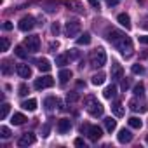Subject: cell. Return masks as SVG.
Segmentation results:
<instances>
[{"mask_svg": "<svg viewBox=\"0 0 148 148\" xmlns=\"http://www.w3.org/2000/svg\"><path fill=\"white\" fill-rule=\"evenodd\" d=\"M35 143V134L33 132H25L21 134V138L18 139V146H30Z\"/></svg>", "mask_w": 148, "mask_h": 148, "instance_id": "cell-10", "label": "cell"}, {"mask_svg": "<svg viewBox=\"0 0 148 148\" xmlns=\"http://www.w3.org/2000/svg\"><path fill=\"white\" fill-rule=\"evenodd\" d=\"M9 45H11L9 38L7 37H2V51H9Z\"/></svg>", "mask_w": 148, "mask_h": 148, "instance_id": "cell-35", "label": "cell"}, {"mask_svg": "<svg viewBox=\"0 0 148 148\" xmlns=\"http://www.w3.org/2000/svg\"><path fill=\"white\" fill-rule=\"evenodd\" d=\"M51 30H52V33H54V35H56V37H58V35H59V32H61V30H59V25H58V23H54V25H52V28H51Z\"/></svg>", "mask_w": 148, "mask_h": 148, "instance_id": "cell-37", "label": "cell"}, {"mask_svg": "<svg viewBox=\"0 0 148 148\" xmlns=\"http://www.w3.org/2000/svg\"><path fill=\"white\" fill-rule=\"evenodd\" d=\"M56 64H58V66H64V64H68V56H66V54H59V56L56 58Z\"/></svg>", "mask_w": 148, "mask_h": 148, "instance_id": "cell-28", "label": "cell"}, {"mask_svg": "<svg viewBox=\"0 0 148 148\" xmlns=\"http://www.w3.org/2000/svg\"><path fill=\"white\" fill-rule=\"evenodd\" d=\"M66 7H70L71 11H75V12H84V5L80 4V2H75V0H64V2H63Z\"/></svg>", "mask_w": 148, "mask_h": 148, "instance_id": "cell-14", "label": "cell"}, {"mask_svg": "<svg viewBox=\"0 0 148 148\" xmlns=\"http://www.w3.org/2000/svg\"><path fill=\"white\" fill-rule=\"evenodd\" d=\"M18 26H19L21 32H30V30H33V26H35V18H33V16H25V18L19 19Z\"/></svg>", "mask_w": 148, "mask_h": 148, "instance_id": "cell-7", "label": "cell"}, {"mask_svg": "<svg viewBox=\"0 0 148 148\" xmlns=\"http://www.w3.org/2000/svg\"><path fill=\"white\" fill-rule=\"evenodd\" d=\"M110 75H112V80H120L122 75H124V70L119 63H113L112 64V71H110Z\"/></svg>", "mask_w": 148, "mask_h": 148, "instance_id": "cell-12", "label": "cell"}, {"mask_svg": "<svg viewBox=\"0 0 148 148\" xmlns=\"http://www.w3.org/2000/svg\"><path fill=\"white\" fill-rule=\"evenodd\" d=\"M25 47L30 52H37L40 49V38H38V35H28L25 38Z\"/></svg>", "mask_w": 148, "mask_h": 148, "instance_id": "cell-5", "label": "cell"}, {"mask_svg": "<svg viewBox=\"0 0 148 148\" xmlns=\"http://www.w3.org/2000/svg\"><path fill=\"white\" fill-rule=\"evenodd\" d=\"M127 87H129V80H125V79H124V80H122V89L125 91Z\"/></svg>", "mask_w": 148, "mask_h": 148, "instance_id": "cell-45", "label": "cell"}, {"mask_svg": "<svg viewBox=\"0 0 148 148\" xmlns=\"http://www.w3.org/2000/svg\"><path fill=\"white\" fill-rule=\"evenodd\" d=\"M49 47H51V51H54V49H58V42H56V44H54V42H52V44H51V45H49Z\"/></svg>", "mask_w": 148, "mask_h": 148, "instance_id": "cell-46", "label": "cell"}, {"mask_svg": "<svg viewBox=\"0 0 148 148\" xmlns=\"http://www.w3.org/2000/svg\"><path fill=\"white\" fill-rule=\"evenodd\" d=\"M86 134L89 136V139L91 141H99L101 139V136H103V131H101V127H98V125H89L87 127V131H86Z\"/></svg>", "mask_w": 148, "mask_h": 148, "instance_id": "cell-9", "label": "cell"}, {"mask_svg": "<svg viewBox=\"0 0 148 148\" xmlns=\"http://www.w3.org/2000/svg\"><path fill=\"white\" fill-rule=\"evenodd\" d=\"M91 79H92L91 82H92L94 86H101V84H105V79H106V75H105L103 71H99V73H94V75H92Z\"/></svg>", "mask_w": 148, "mask_h": 148, "instance_id": "cell-20", "label": "cell"}, {"mask_svg": "<svg viewBox=\"0 0 148 148\" xmlns=\"http://www.w3.org/2000/svg\"><path fill=\"white\" fill-rule=\"evenodd\" d=\"M4 30H7V32L12 30V23H11V21H5V23H4Z\"/></svg>", "mask_w": 148, "mask_h": 148, "instance_id": "cell-42", "label": "cell"}, {"mask_svg": "<svg viewBox=\"0 0 148 148\" xmlns=\"http://www.w3.org/2000/svg\"><path fill=\"white\" fill-rule=\"evenodd\" d=\"M70 129H71L70 119H61V120L58 122V132H59V134H66Z\"/></svg>", "mask_w": 148, "mask_h": 148, "instance_id": "cell-13", "label": "cell"}, {"mask_svg": "<svg viewBox=\"0 0 148 148\" xmlns=\"http://www.w3.org/2000/svg\"><path fill=\"white\" fill-rule=\"evenodd\" d=\"M145 71V68L138 63V64H132V73H136V75H141V73Z\"/></svg>", "mask_w": 148, "mask_h": 148, "instance_id": "cell-33", "label": "cell"}, {"mask_svg": "<svg viewBox=\"0 0 148 148\" xmlns=\"http://www.w3.org/2000/svg\"><path fill=\"white\" fill-rule=\"evenodd\" d=\"M84 106H86V110L92 115V117H101L103 115V105L94 98V96H87L86 99H84Z\"/></svg>", "mask_w": 148, "mask_h": 148, "instance_id": "cell-2", "label": "cell"}, {"mask_svg": "<svg viewBox=\"0 0 148 148\" xmlns=\"http://www.w3.org/2000/svg\"><path fill=\"white\" fill-rule=\"evenodd\" d=\"M89 4H91L96 11H99V9H101V7H99V4H98V0H89Z\"/></svg>", "mask_w": 148, "mask_h": 148, "instance_id": "cell-40", "label": "cell"}, {"mask_svg": "<svg viewBox=\"0 0 148 148\" xmlns=\"http://www.w3.org/2000/svg\"><path fill=\"white\" fill-rule=\"evenodd\" d=\"M129 108L132 110V112H139V113H143V112H146V103H145V99L141 98V99H138V96L134 98V99H131L129 101Z\"/></svg>", "mask_w": 148, "mask_h": 148, "instance_id": "cell-8", "label": "cell"}, {"mask_svg": "<svg viewBox=\"0 0 148 148\" xmlns=\"http://www.w3.org/2000/svg\"><path fill=\"white\" fill-rule=\"evenodd\" d=\"M120 2V0H108V7H113V5H117Z\"/></svg>", "mask_w": 148, "mask_h": 148, "instance_id": "cell-43", "label": "cell"}, {"mask_svg": "<svg viewBox=\"0 0 148 148\" xmlns=\"http://www.w3.org/2000/svg\"><path fill=\"white\" fill-rule=\"evenodd\" d=\"M75 145H77V146H80V148H86V143H84V139H80V138H77V139H75Z\"/></svg>", "mask_w": 148, "mask_h": 148, "instance_id": "cell-39", "label": "cell"}, {"mask_svg": "<svg viewBox=\"0 0 148 148\" xmlns=\"http://www.w3.org/2000/svg\"><path fill=\"white\" fill-rule=\"evenodd\" d=\"M14 52H16V56H19V58H26V51H25L21 45H18V47L14 49Z\"/></svg>", "mask_w": 148, "mask_h": 148, "instance_id": "cell-34", "label": "cell"}, {"mask_svg": "<svg viewBox=\"0 0 148 148\" xmlns=\"http://www.w3.org/2000/svg\"><path fill=\"white\" fill-rule=\"evenodd\" d=\"M54 86V79L52 77H40V79H37L35 80V84H33V87L37 89V91H42V89H47V87H52Z\"/></svg>", "mask_w": 148, "mask_h": 148, "instance_id": "cell-6", "label": "cell"}, {"mask_svg": "<svg viewBox=\"0 0 148 148\" xmlns=\"http://www.w3.org/2000/svg\"><path fill=\"white\" fill-rule=\"evenodd\" d=\"M79 33H80V23L77 19L66 21V25H64V35L66 37H75Z\"/></svg>", "mask_w": 148, "mask_h": 148, "instance_id": "cell-4", "label": "cell"}, {"mask_svg": "<svg viewBox=\"0 0 148 148\" xmlns=\"http://www.w3.org/2000/svg\"><path fill=\"white\" fill-rule=\"evenodd\" d=\"M89 63H91V66L92 68H101V66H105L106 64V52H105V49H94L92 52H91V56H89Z\"/></svg>", "mask_w": 148, "mask_h": 148, "instance_id": "cell-3", "label": "cell"}, {"mask_svg": "<svg viewBox=\"0 0 148 148\" xmlns=\"http://www.w3.org/2000/svg\"><path fill=\"white\" fill-rule=\"evenodd\" d=\"M143 92H145V86H143L141 82L136 84V86H134V94H136V96H143Z\"/></svg>", "mask_w": 148, "mask_h": 148, "instance_id": "cell-31", "label": "cell"}, {"mask_svg": "<svg viewBox=\"0 0 148 148\" xmlns=\"http://www.w3.org/2000/svg\"><path fill=\"white\" fill-rule=\"evenodd\" d=\"M0 136H2L4 139L11 138V129H9V127H5V125H2V127H0Z\"/></svg>", "mask_w": 148, "mask_h": 148, "instance_id": "cell-30", "label": "cell"}, {"mask_svg": "<svg viewBox=\"0 0 148 148\" xmlns=\"http://www.w3.org/2000/svg\"><path fill=\"white\" fill-rule=\"evenodd\" d=\"M9 110H11V105H9V103H4V105H2V112H0V120H5V119H7Z\"/></svg>", "mask_w": 148, "mask_h": 148, "instance_id": "cell-27", "label": "cell"}, {"mask_svg": "<svg viewBox=\"0 0 148 148\" xmlns=\"http://www.w3.org/2000/svg\"><path fill=\"white\" fill-rule=\"evenodd\" d=\"M77 44H79V45H87V44H91V35H89V33H84L82 37L77 38Z\"/></svg>", "mask_w": 148, "mask_h": 148, "instance_id": "cell-26", "label": "cell"}, {"mask_svg": "<svg viewBox=\"0 0 148 148\" xmlns=\"http://www.w3.org/2000/svg\"><path fill=\"white\" fill-rule=\"evenodd\" d=\"M44 105H45V110L51 112V110L56 106V98H47V99L44 101Z\"/></svg>", "mask_w": 148, "mask_h": 148, "instance_id": "cell-29", "label": "cell"}, {"mask_svg": "<svg viewBox=\"0 0 148 148\" xmlns=\"http://www.w3.org/2000/svg\"><path fill=\"white\" fill-rule=\"evenodd\" d=\"M35 63H37V68L40 71H51V68H52V64H51L49 59H37Z\"/></svg>", "mask_w": 148, "mask_h": 148, "instance_id": "cell-17", "label": "cell"}, {"mask_svg": "<svg viewBox=\"0 0 148 148\" xmlns=\"http://www.w3.org/2000/svg\"><path fill=\"white\" fill-rule=\"evenodd\" d=\"M11 122H12L14 125H23V124L26 122V117H25L23 113H14L12 119H11Z\"/></svg>", "mask_w": 148, "mask_h": 148, "instance_id": "cell-24", "label": "cell"}, {"mask_svg": "<svg viewBox=\"0 0 148 148\" xmlns=\"http://www.w3.org/2000/svg\"><path fill=\"white\" fill-rule=\"evenodd\" d=\"M108 40L110 44L124 56V58H131L134 54V47H132V40L124 33V32H119V30H112L108 33Z\"/></svg>", "mask_w": 148, "mask_h": 148, "instance_id": "cell-1", "label": "cell"}, {"mask_svg": "<svg viewBox=\"0 0 148 148\" xmlns=\"http://www.w3.org/2000/svg\"><path fill=\"white\" fill-rule=\"evenodd\" d=\"M112 113H113L115 117H124V115H125V108H124L120 103H113V105H112Z\"/></svg>", "mask_w": 148, "mask_h": 148, "instance_id": "cell-19", "label": "cell"}, {"mask_svg": "<svg viewBox=\"0 0 148 148\" xmlns=\"http://www.w3.org/2000/svg\"><path fill=\"white\" fill-rule=\"evenodd\" d=\"M103 96H105L106 99L115 98V96H117V86H113V84H112V86H108V87L103 91Z\"/></svg>", "mask_w": 148, "mask_h": 148, "instance_id": "cell-21", "label": "cell"}, {"mask_svg": "<svg viewBox=\"0 0 148 148\" xmlns=\"http://www.w3.org/2000/svg\"><path fill=\"white\" fill-rule=\"evenodd\" d=\"M58 79H59L61 84H66V82L71 79V71H70V70H61L59 75H58Z\"/></svg>", "mask_w": 148, "mask_h": 148, "instance_id": "cell-23", "label": "cell"}, {"mask_svg": "<svg viewBox=\"0 0 148 148\" xmlns=\"http://www.w3.org/2000/svg\"><path fill=\"white\" fill-rule=\"evenodd\" d=\"M117 138H119L120 143H129V141H132V132L129 129H120Z\"/></svg>", "mask_w": 148, "mask_h": 148, "instance_id": "cell-15", "label": "cell"}, {"mask_svg": "<svg viewBox=\"0 0 148 148\" xmlns=\"http://www.w3.org/2000/svg\"><path fill=\"white\" fill-rule=\"evenodd\" d=\"M117 21H119L120 26H124L125 30H131V26H132V25H131V18H129L127 14H119V16H117Z\"/></svg>", "mask_w": 148, "mask_h": 148, "instance_id": "cell-16", "label": "cell"}, {"mask_svg": "<svg viewBox=\"0 0 148 148\" xmlns=\"http://www.w3.org/2000/svg\"><path fill=\"white\" fill-rule=\"evenodd\" d=\"M103 122H105V127H106V131H108V132H113V131L117 129V120H113L112 117H106Z\"/></svg>", "mask_w": 148, "mask_h": 148, "instance_id": "cell-22", "label": "cell"}, {"mask_svg": "<svg viewBox=\"0 0 148 148\" xmlns=\"http://www.w3.org/2000/svg\"><path fill=\"white\" fill-rule=\"evenodd\" d=\"M127 124H129L132 129H141V125H143V122H141L138 117H131V119L127 120Z\"/></svg>", "mask_w": 148, "mask_h": 148, "instance_id": "cell-25", "label": "cell"}, {"mask_svg": "<svg viewBox=\"0 0 148 148\" xmlns=\"http://www.w3.org/2000/svg\"><path fill=\"white\" fill-rule=\"evenodd\" d=\"M49 131H51V125L45 124V125L42 127V136H49Z\"/></svg>", "mask_w": 148, "mask_h": 148, "instance_id": "cell-38", "label": "cell"}, {"mask_svg": "<svg viewBox=\"0 0 148 148\" xmlns=\"http://www.w3.org/2000/svg\"><path fill=\"white\" fill-rule=\"evenodd\" d=\"M2 73L4 75H9L11 73V61H4L2 63Z\"/></svg>", "mask_w": 148, "mask_h": 148, "instance_id": "cell-32", "label": "cell"}, {"mask_svg": "<svg viewBox=\"0 0 148 148\" xmlns=\"http://www.w3.org/2000/svg\"><path fill=\"white\" fill-rule=\"evenodd\" d=\"M18 94H19V96H26V94H28V86H26V84H21Z\"/></svg>", "mask_w": 148, "mask_h": 148, "instance_id": "cell-36", "label": "cell"}, {"mask_svg": "<svg viewBox=\"0 0 148 148\" xmlns=\"http://www.w3.org/2000/svg\"><path fill=\"white\" fill-rule=\"evenodd\" d=\"M16 71H18V75H19L21 79H30V77H32V68H30L28 64H25V63H19V64L16 66Z\"/></svg>", "mask_w": 148, "mask_h": 148, "instance_id": "cell-11", "label": "cell"}, {"mask_svg": "<svg viewBox=\"0 0 148 148\" xmlns=\"http://www.w3.org/2000/svg\"><path fill=\"white\" fill-rule=\"evenodd\" d=\"M21 108L23 110H28V112H35L37 110V99H26L21 103Z\"/></svg>", "mask_w": 148, "mask_h": 148, "instance_id": "cell-18", "label": "cell"}, {"mask_svg": "<svg viewBox=\"0 0 148 148\" xmlns=\"http://www.w3.org/2000/svg\"><path fill=\"white\" fill-rule=\"evenodd\" d=\"M77 98H79V96H77L75 92H73V94H68V101H75Z\"/></svg>", "mask_w": 148, "mask_h": 148, "instance_id": "cell-44", "label": "cell"}, {"mask_svg": "<svg viewBox=\"0 0 148 148\" xmlns=\"http://www.w3.org/2000/svg\"><path fill=\"white\" fill-rule=\"evenodd\" d=\"M139 44H146L148 45V35H141L139 37Z\"/></svg>", "mask_w": 148, "mask_h": 148, "instance_id": "cell-41", "label": "cell"}]
</instances>
